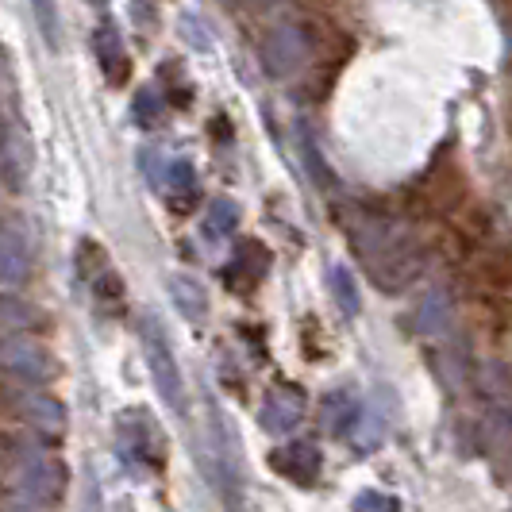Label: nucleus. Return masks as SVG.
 Returning a JSON list of instances; mask_svg holds the SVG:
<instances>
[{
  "instance_id": "f257e3e1",
  "label": "nucleus",
  "mask_w": 512,
  "mask_h": 512,
  "mask_svg": "<svg viewBox=\"0 0 512 512\" xmlns=\"http://www.w3.org/2000/svg\"><path fill=\"white\" fill-rule=\"evenodd\" d=\"M143 355H147V370H151L158 397L166 401V409L178 412L181 420H185V416H189V401H185V382H181L178 355H174L170 339H166L162 324H158L154 316L143 320Z\"/></svg>"
},
{
  "instance_id": "f03ea898",
  "label": "nucleus",
  "mask_w": 512,
  "mask_h": 512,
  "mask_svg": "<svg viewBox=\"0 0 512 512\" xmlns=\"http://www.w3.org/2000/svg\"><path fill=\"white\" fill-rule=\"evenodd\" d=\"M66 482H70L66 462L51 459V455H31L12 470V489L24 497L27 505H39V509L58 505L62 493H66Z\"/></svg>"
},
{
  "instance_id": "7ed1b4c3",
  "label": "nucleus",
  "mask_w": 512,
  "mask_h": 512,
  "mask_svg": "<svg viewBox=\"0 0 512 512\" xmlns=\"http://www.w3.org/2000/svg\"><path fill=\"white\" fill-rule=\"evenodd\" d=\"M312 58V35L305 24H278L270 27L266 43H262V66L270 77H293L301 74Z\"/></svg>"
},
{
  "instance_id": "20e7f679",
  "label": "nucleus",
  "mask_w": 512,
  "mask_h": 512,
  "mask_svg": "<svg viewBox=\"0 0 512 512\" xmlns=\"http://www.w3.org/2000/svg\"><path fill=\"white\" fill-rule=\"evenodd\" d=\"M0 370H8L20 382H51L58 374L51 347H43L31 335H8L0 339Z\"/></svg>"
},
{
  "instance_id": "39448f33",
  "label": "nucleus",
  "mask_w": 512,
  "mask_h": 512,
  "mask_svg": "<svg viewBox=\"0 0 512 512\" xmlns=\"http://www.w3.org/2000/svg\"><path fill=\"white\" fill-rule=\"evenodd\" d=\"M212 447H216V474L231 512H243V470H239V436L231 420L212 405Z\"/></svg>"
},
{
  "instance_id": "423d86ee",
  "label": "nucleus",
  "mask_w": 512,
  "mask_h": 512,
  "mask_svg": "<svg viewBox=\"0 0 512 512\" xmlns=\"http://www.w3.org/2000/svg\"><path fill=\"white\" fill-rule=\"evenodd\" d=\"M31 278V247L20 224H0V289H20Z\"/></svg>"
},
{
  "instance_id": "0eeeda50",
  "label": "nucleus",
  "mask_w": 512,
  "mask_h": 512,
  "mask_svg": "<svg viewBox=\"0 0 512 512\" xmlns=\"http://www.w3.org/2000/svg\"><path fill=\"white\" fill-rule=\"evenodd\" d=\"M258 420H262V428H266L270 436H289V432L305 420V393H297L293 385L270 389V397L262 401Z\"/></svg>"
},
{
  "instance_id": "6e6552de",
  "label": "nucleus",
  "mask_w": 512,
  "mask_h": 512,
  "mask_svg": "<svg viewBox=\"0 0 512 512\" xmlns=\"http://www.w3.org/2000/svg\"><path fill=\"white\" fill-rule=\"evenodd\" d=\"M266 462H270L282 478H289L293 486H312V482L320 478V451H316L312 443H289V447H278Z\"/></svg>"
},
{
  "instance_id": "1a4fd4ad",
  "label": "nucleus",
  "mask_w": 512,
  "mask_h": 512,
  "mask_svg": "<svg viewBox=\"0 0 512 512\" xmlns=\"http://www.w3.org/2000/svg\"><path fill=\"white\" fill-rule=\"evenodd\" d=\"M20 412H24V420L31 428H39L47 436H62L66 432V420H70L66 405L54 393H39V389H27L24 397H20Z\"/></svg>"
},
{
  "instance_id": "9d476101",
  "label": "nucleus",
  "mask_w": 512,
  "mask_h": 512,
  "mask_svg": "<svg viewBox=\"0 0 512 512\" xmlns=\"http://www.w3.org/2000/svg\"><path fill=\"white\" fill-rule=\"evenodd\" d=\"M359 416H362V405L351 389H332V393L320 401V424H324L328 436H347Z\"/></svg>"
},
{
  "instance_id": "9b49d317",
  "label": "nucleus",
  "mask_w": 512,
  "mask_h": 512,
  "mask_svg": "<svg viewBox=\"0 0 512 512\" xmlns=\"http://www.w3.org/2000/svg\"><path fill=\"white\" fill-rule=\"evenodd\" d=\"M166 289H170V301L178 305V312L193 324H205L208 320V289L197 278L189 274H170L166 278Z\"/></svg>"
},
{
  "instance_id": "f8f14e48",
  "label": "nucleus",
  "mask_w": 512,
  "mask_h": 512,
  "mask_svg": "<svg viewBox=\"0 0 512 512\" xmlns=\"http://www.w3.org/2000/svg\"><path fill=\"white\" fill-rule=\"evenodd\" d=\"M93 47H97V62H101L104 77L112 81V85H124L131 74V62H128V51H124V43H120V35H116V27H97V35H93Z\"/></svg>"
},
{
  "instance_id": "ddd939ff",
  "label": "nucleus",
  "mask_w": 512,
  "mask_h": 512,
  "mask_svg": "<svg viewBox=\"0 0 512 512\" xmlns=\"http://www.w3.org/2000/svg\"><path fill=\"white\" fill-rule=\"evenodd\" d=\"M201 231H205L208 239H228L231 231H239V205L228 201V197L212 201L205 212V220H201Z\"/></svg>"
},
{
  "instance_id": "4468645a",
  "label": "nucleus",
  "mask_w": 512,
  "mask_h": 512,
  "mask_svg": "<svg viewBox=\"0 0 512 512\" xmlns=\"http://www.w3.org/2000/svg\"><path fill=\"white\" fill-rule=\"evenodd\" d=\"M328 282H332V297H335V305H339V312H343V316H359L362 297H359V282L351 278V270H347V266H332Z\"/></svg>"
},
{
  "instance_id": "2eb2a0df",
  "label": "nucleus",
  "mask_w": 512,
  "mask_h": 512,
  "mask_svg": "<svg viewBox=\"0 0 512 512\" xmlns=\"http://www.w3.org/2000/svg\"><path fill=\"white\" fill-rule=\"evenodd\" d=\"M416 332L420 335H436L443 332L447 324H451V305H447V297L443 293H432V297H424V305L416 312Z\"/></svg>"
},
{
  "instance_id": "dca6fc26",
  "label": "nucleus",
  "mask_w": 512,
  "mask_h": 512,
  "mask_svg": "<svg viewBox=\"0 0 512 512\" xmlns=\"http://www.w3.org/2000/svg\"><path fill=\"white\" fill-rule=\"evenodd\" d=\"M239 274H247L243 278V289H251V285L262 282V274H266V266H270V255L258 247V243H247L239 255H235V262H231Z\"/></svg>"
},
{
  "instance_id": "f3484780",
  "label": "nucleus",
  "mask_w": 512,
  "mask_h": 512,
  "mask_svg": "<svg viewBox=\"0 0 512 512\" xmlns=\"http://www.w3.org/2000/svg\"><path fill=\"white\" fill-rule=\"evenodd\" d=\"M27 4H31V16H35V24L43 31L47 47L58 51V47H62V27H58V8H54V0H27Z\"/></svg>"
},
{
  "instance_id": "a211bd4d",
  "label": "nucleus",
  "mask_w": 512,
  "mask_h": 512,
  "mask_svg": "<svg viewBox=\"0 0 512 512\" xmlns=\"http://www.w3.org/2000/svg\"><path fill=\"white\" fill-rule=\"evenodd\" d=\"M166 189L174 193V197H193L197 193V170H193V162H185V158H178V162H170L166 166Z\"/></svg>"
},
{
  "instance_id": "6ab92c4d",
  "label": "nucleus",
  "mask_w": 512,
  "mask_h": 512,
  "mask_svg": "<svg viewBox=\"0 0 512 512\" xmlns=\"http://www.w3.org/2000/svg\"><path fill=\"white\" fill-rule=\"evenodd\" d=\"M158 120H162V97L154 89H143L135 97V124L139 128H158Z\"/></svg>"
},
{
  "instance_id": "aec40b11",
  "label": "nucleus",
  "mask_w": 512,
  "mask_h": 512,
  "mask_svg": "<svg viewBox=\"0 0 512 512\" xmlns=\"http://www.w3.org/2000/svg\"><path fill=\"white\" fill-rule=\"evenodd\" d=\"M355 512H401V501L378 489H366L362 497H355Z\"/></svg>"
},
{
  "instance_id": "412c9836",
  "label": "nucleus",
  "mask_w": 512,
  "mask_h": 512,
  "mask_svg": "<svg viewBox=\"0 0 512 512\" xmlns=\"http://www.w3.org/2000/svg\"><path fill=\"white\" fill-rule=\"evenodd\" d=\"M27 320H35V312H31V308H4L0 305V324H4V328H20V324H27Z\"/></svg>"
}]
</instances>
